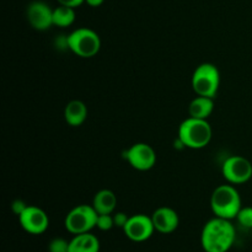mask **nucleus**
<instances>
[{
	"label": "nucleus",
	"instance_id": "0eeeda50",
	"mask_svg": "<svg viewBox=\"0 0 252 252\" xmlns=\"http://www.w3.org/2000/svg\"><path fill=\"white\" fill-rule=\"evenodd\" d=\"M223 176L229 184L241 185L252 177V164L240 155L229 157L221 166Z\"/></svg>",
	"mask_w": 252,
	"mask_h": 252
},
{
	"label": "nucleus",
	"instance_id": "423d86ee",
	"mask_svg": "<svg viewBox=\"0 0 252 252\" xmlns=\"http://www.w3.org/2000/svg\"><path fill=\"white\" fill-rule=\"evenodd\" d=\"M97 217V212L95 211L93 206L80 204V206L74 207L66 214L64 225H65L66 230L73 235L90 233L94 228H96Z\"/></svg>",
	"mask_w": 252,
	"mask_h": 252
},
{
	"label": "nucleus",
	"instance_id": "f3484780",
	"mask_svg": "<svg viewBox=\"0 0 252 252\" xmlns=\"http://www.w3.org/2000/svg\"><path fill=\"white\" fill-rule=\"evenodd\" d=\"M75 21V10L74 7L59 5L53 10V25L59 27L71 26Z\"/></svg>",
	"mask_w": 252,
	"mask_h": 252
},
{
	"label": "nucleus",
	"instance_id": "a211bd4d",
	"mask_svg": "<svg viewBox=\"0 0 252 252\" xmlns=\"http://www.w3.org/2000/svg\"><path fill=\"white\" fill-rule=\"evenodd\" d=\"M236 220L243 228L252 229V207H245L239 212Z\"/></svg>",
	"mask_w": 252,
	"mask_h": 252
},
{
	"label": "nucleus",
	"instance_id": "2eb2a0df",
	"mask_svg": "<svg viewBox=\"0 0 252 252\" xmlns=\"http://www.w3.org/2000/svg\"><path fill=\"white\" fill-rule=\"evenodd\" d=\"M93 207L97 214H112L117 207V197L111 189H101L94 197Z\"/></svg>",
	"mask_w": 252,
	"mask_h": 252
},
{
	"label": "nucleus",
	"instance_id": "7ed1b4c3",
	"mask_svg": "<svg viewBox=\"0 0 252 252\" xmlns=\"http://www.w3.org/2000/svg\"><path fill=\"white\" fill-rule=\"evenodd\" d=\"M212 139V127L207 120L189 117L179 128V140L182 145L191 149H202Z\"/></svg>",
	"mask_w": 252,
	"mask_h": 252
},
{
	"label": "nucleus",
	"instance_id": "f8f14e48",
	"mask_svg": "<svg viewBox=\"0 0 252 252\" xmlns=\"http://www.w3.org/2000/svg\"><path fill=\"white\" fill-rule=\"evenodd\" d=\"M153 223L155 230L161 234H171L177 229L180 224L179 214L170 207H160L153 213Z\"/></svg>",
	"mask_w": 252,
	"mask_h": 252
},
{
	"label": "nucleus",
	"instance_id": "9b49d317",
	"mask_svg": "<svg viewBox=\"0 0 252 252\" xmlns=\"http://www.w3.org/2000/svg\"><path fill=\"white\" fill-rule=\"evenodd\" d=\"M26 15L30 25L37 31H46L53 25V10L43 1H32Z\"/></svg>",
	"mask_w": 252,
	"mask_h": 252
},
{
	"label": "nucleus",
	"instance_id": "5701e85b",
	"mask_svg": "<svg viewBox=\"0 0 252 252\" xmlns=\"http://www.w3.org/2000/svg\"><path fill=\"white\" fill-rule=\"evenodd\" d=\"M26 208H27L26 204H25L22 201H20V199H17V201H15L14 203H12V211H14V213L17 214V216H20V214H21Z\"/></svg>",
	"mask_w": 252,
	"mask_h": 252
},
{
	"label": "nucleus",
	"instance_id": "20e7f679",
	"mask_svg": "<svg viewBox=\"0 0 252 252\" xmlns=\"http://www.w3.org/2000/svg\"><path fill=\"white\" fill-rule=\"evenodd\" d=\"M220 85L219 69L212 63L198 65L192 75V89L198 96L214 98Z\"/></svg>",
	"mask_w": 252,
	"mask_h": 252
},
{
	"label": "nucleus",
	"instance_id": "f257e3e1",
	"mask_svg": "<svg viewBox=\"0 0 252 252\" xmlns=\"http://www.w3.org/2000/svg\"><path fill=\"white\" fill-rule=\"evenodd\" d=\"M235 239V226L231 220L219 217L207 221L201 234L202 248L206 252H228Z\"/></svg>",
	"mask_w": 252,
	"mask_h": 252
},
{
	"label": "nucleus",
	"instance_id": "9d476101",
	"mask_svg": "<svg viewBox=\"0 0 252 252\" xmlns=\"http://www.w3.org/2000/svg\"><path fill=\"white\" fill-rule=\"evenodd\" d=\"M127 160L138 171H148L157 162V154L147 143H137L128 149Z\"/></svg>",
	"mask_w": 252,
	"mask_h": 252
},
{
	"label": "nucleus",
	"instance_id": "dca6fc26",
	"mask_svg": "<svg viewBox=\"0 0 252 252\" xmlns=\"http://www.w3.org/2000/svg\"><path fill=\"white\" fill-rule=\"evenodd\" d=\"M213 110V98L207 97V96L197 95V97H194L189 106V117L199 118V120H207L212 115Z\"/></svg>",
	"mask_w": 252,
	"mask_h": 252
},
{
	"label": "nucleus",
	"instance_id": "aec40b11",
	"mask_svg": "<svg viewBox=\"0 0 252 252\" xmlns=\"http://www.w3.org/2000/svg\"><path fill=\"white\" fill-rule=\"evenodd\" d=\"M49 252H69V241L63 238L52 239L48 245Z\"/></svg>",
	"mask_w": 252,
	"mask_h": 252
},
{
	"label": "nucleus",
	"instance_id": "39448f33",
	"mask_svg": "<svg viewBox=\"0 0 252 252\" xmlns=\"http://www.w3.org/2000/svg\"><path fill=\"white\" fill-rule=\"evenodd\" d=\"M68 47L78 57L91 58L100 51L101 38L94 30L80 27L68 34Z\"/></svg>",
	"mask_w": 252,
	"mask_h": 252
},
{
	"label": "nucleus",
	"instance_id": "6e6552de",
	"mask_svg": "<svg viewBox=\"0 0 252 252\" xmlns=\"http://www.w3.org/2000/svg\"><path fill=\"white\" fill-rule=\"evenodd\" d=\"M19 220L22 229L32 235H41L49 226L47 213L36 206H27V208L19 216Z\"/></svg>",
	"mask_w": 252,
	"mask_h": 252
},
{
	"label": "nucleus",
	"instance_id": "ddd939ff",
	"mask_svg": "<svg viewBox=\"0 0 252 252\" xmlns=\"http://www.w3.org/2000/svg\"><path fill=\"white\" fill-rule=\"evenodd\" d=\"M69 252H100V241L91 233L78 234L69 241Z\"/></svg>",
	"mask_w": 252,
	"mask_h": 252
},
{
	"label": "nucleus",
	"instance_id": "4468645a",
	"mask_svg": "<svg viewBox=\"0 0 252 252\" xmlns=\"http://www.w3.org/2000/svg\"><path fill=\"white\" fill-rule=\"evenodd\" d=\"M88 117V107L80 100H73L65 106L64 118L65 122L71 127H79L83 125Z\"/></svg>",
	"mask_w": 252,
	"mask_h": 252
},
{
	"label": "nucleus",
	"instance_id": "6ab92c4d",
	"mask_svg": "<svg viewBox=\"0 0 252 252\" xmlns=\"http://www.w3.org/2000/svg\"><path fill=\"white\" fill-rule=\"evenodd\" d=\"M115 226L113 216L111 214H98L97 221H96V228L102 231H108Z\"/></svg>",
	"mask_w": 252,
	"mask_h": 252
},
{
	"label": "nucleus",
	"instance_id": "f03ea898",
	"mask_svg": "<svg viewBox=\"0 0 252 252\" xmlns=\"http://www.w3.org/2000/svg\"><path fill=\"white\" fill-rule=\"evenodd\" d=\"M211 208L214 216L219 218L236 219L241 207V198L233 185H220L213 191L211 197Z\"/></svg>",
	"mask_w": 252,
	"mask_h": 252
},
{
	"label": "nucleus",
	"instance_id": "b1692460",
	"mask_svg": "<svg viewBox=\"0 0 252 252\" xmlns=\"http://www.w3.org/2000/svg\"><path fill=\"white\" fill-rule=\"evenodd\" d=\"M85 2L93 7H98L100 5H102L103 0H85Z\"/></svg>",
	"mask_w": 252,
	"mask_h": 252
},
{
	"label": "nucleus",
	"instance_id": "4be33fe9",
	"mask_svg": "<svg viewBox=\"0 0 252 252\" xmlns=\"http://www.w3.org/2000/svg\"><path fill=\"white\" fill-rule=\"evenodd\" d=\"M59 2V5H65V6L69 7H78L80 6L83 2H85V0H57Z\"/></svg>",
	"mask_w": 252,
	"mask_h": 252
},
{
	"label": "nucleus",
	"instance_id": "1a4fd4ad",
	"mask_svg": "<svg viewBox=\"0 0 252 252\" xmlns=\"http://www.w3.org/2000/svg\"><path fill=\"white\" fill-rule=\"evenodd\" d=\"M123 231L129 240L134 243H143L152 238L153 233L155 231V226L152 217L145 214H135L129 217Z\"/></svg>",
	"mask_w": 252,
	"mask_h": 252
},
{
	"label": "nucleus",
	"instance_id": "412c9836",
	"mask_svg": "<svg viewBox=\"0 0 252 252\" xmlns=\"http://www.w3.org/2000/svg\"><path fill=\"white\" fill-rule=\"evenodd\" d=\"M128 219H129V217L127 216L126 213H123V212H118V213H116L115 216H113V221H115V226H118V228H125L126 224H127Z\"/></svg>",
	"mask_w": 252,
	"mask_h": 252
}]
</instances>
